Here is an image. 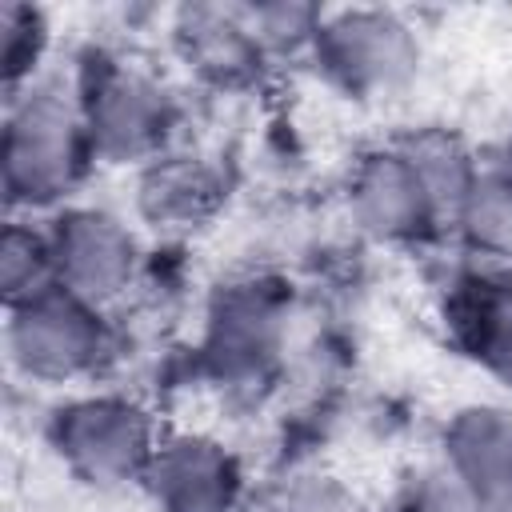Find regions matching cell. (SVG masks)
I'll return each instance as SVG.
<instances>
[{
  "mask_svg": "<svg viewBox=\"0 0 512 512\" xmlns=\"http://www.w3.org/2000/svg\"><path fill=\"white\" fill-rule=\"evenodd\" d=\"M444 320L464 356L512 392V272L468 264L448 284Z\"/></svg>",
  "mask_w": 512,
  "mask_h": 512,
  "instance_id": "13",
  "label": "cell"
},
{
  "mask_svg": "<svg viewBox=\"0 0 512 512\" xmlns=\"http://www.w3.org/2000/svg\"><path fill=\"white\" fill-rule=\"evenodd\" d=\"M224 196H228V180L216 156L176 144L164 156L136 168L132 212L136 224L160 236H192L204 224H212Z\"/></svg>",
  "mask_w": 512,
  "mask_h": 512,
  "instance_id": "11",
  "label": "cell"
},
{
  "mask_svg": "<svg viewBox=\"0 0 512 512\" xmlns=\"http://www.w3.org/2000/svg\"><path fill=\"white\" fill-rule=\"evenodd\" d=\"M420 28L400 8L352 4L324 8L320 28L304 52L316 76L360 104L400 96L420 72Z\"/></svg>",
  "mask_w": 512,
  "mask_h": 512,
  "instance_id": "6",
  "label": "cell"
},
{
  "mask_svg": "<svg viewBox=\"0 0 512 512\" xmlns=\"http://www.w3.org/2000/svg\"><path fill=\"white\" fill-rule=\"evenodd\" d=\"M268 512H360L356 496L332 472H292L268 500Z\"/></svg>",
  "mask_w": 512,
  "mask_h": 512,
  "instance_id": "17",
  "label": "cell"
},
{
  "mask_svg": "<svg viewBox=\"0 0 512 512\" xmlns=\"http://www.w3.org/2000/svg\"><path fill=\"white\" fill-rule=\"evenodd\" d=\"M44 228L60 288L104 312L120 308L140 288L148 252L136 216L92 200H72L68 208L44 216Z\"/></svg>",
  "mask_w": 512,
  "mask_h": 512,
  "instance_id": "8",
  "label": "cell"
},
{
  "mask_svg": "<svg viewBox=\"0 0 512 512\" xmlns=\"http://www.w3.org/2000/svg\"><path fill=\"white\" fill-rule=\"evenodd\" d=\"M464 256L480 268L512 272V152L500 160H480L464 200L448 228Z\"/></svg>",
  "mask_w": 512,
  "mask_h": 512,
  "instance_id": "14",
  "label": "cell"
},
{
  "mask_svg": "<svg viewBox=\"0 0 512 512\" xmlns=\"http://www.w3.org/2000/svg\"><path fill=\"white\" fill-rule=\"evenodd\" d=\"M288 344V292L264 276L224 284L204 316L200 368L232 396H256L272 384Z\"/></svg>",
  "mask_w": 512,
  "mask_h": 512,
  "instance_id": "7",
  "label": "cell"
},
{
  "mask_svg": "<svg viewBox=\"0 0 512 512\" xmlns=\"http://www.w3.org/2000/svg\"><path fill=\"white\" fill-rule=\"evenodd\" d=\"M48 52H52V20L40 4L24 0H4L0 4V76H4V96L20 92L36 76L48 72Z\"/></svg>",
  "mask_w": 512,
  "mask_h": 512,
  "instance_id": "15",
  "label": "cell"
},
{
  "mask_svg": "<svg viewBox=\"0 0 512 512\" xmlns=\"http://www.w3.org/2000/svg\"><path fill=\"white\" fill-rule=\"evenodd\" d=\"M440 468L476 512H512V408L464 404L440 428Z\"/></svg>",
  "mask_w": 512,
  "mask_h": 512,
  "instance_id": "12",
  "label": "cell"
},
{
  "mask_svg": "<svg viewBox=\"0 0 512 512\" xmlns=\"http://www.w3.org/2000/svg\"><path fill=\"white\" fill-rule=\"evenodd\" d=\"M56 284V268H52V244H48V228L36 216H8L4 232H0V288H4V304L28 300L40 288Z\"/></svg>",
  "mask_w": 512,
  "mask_h": 512,
  "instance_id": "16",
  "label": "cell"
},
{
  "mask_svg": "<svg viewBox=\"0 0 512 512\" xmlns=\"http://www.w3.org/2000/svg\"><path fill=\"white\" fill-rule=\"evenodd\" d=\"M96 152L80 116L72 72H44L4 96L0 128V188L8 216H52L80 200Z\"/></svg>",
  "mask_w": 512,
  "mask_h": 512,
  "instance_id": "2",
  "label": "cell"
},
{
  "mask_svg": "<svg viewBox=\"0 0 512 512\" xmlns=\"http://www.w3.org/2000/svg\"><path fill=\"white\" fill-rule=\"evenodd\" d=\"M4 352L16 376L36 388H92L120 352L112 312L48 284L28 300L4 304Z\"/></svg>",
  "mask_w": 512,
  "mask_h": 512,
  "instance_id": "5",
  "label": "cell"
},
{
  "mask_svg": "<svg viewBox=\"0 0 512 512\" xmlns=\"http://www.w3.org/2000/svg\"><path fill=\"white\" fill-rule=\"evenodd\" d=\"M480 156L448 128H420L364 148L344 180L348 220L388 248H416L452 228Z\"/></svg>",
  "mask_w": 512,
  "mask_h": 512,
  "instance_id": "1",
  "label": "cell"
},
{
  "mask_svg": "<svg viewBox=\"0 0 512 512\" xmlns=\"http://www.w3.org/2000/svg\"><path fill=\"white\" fill-rule=\"evenodd\" d=\"M388 512H476V508L464 496V488L440 464H432V468L412 472L400 484V492L392 496Z\"/></svg>",
  "mask_w": 512,
  "mask_h": 512,
  "instance_id": "18",
  "label": "cell"
},
{
  "mask_svg": "<svg viewBox=\"0 0 512 512\" xmlns=\"http://www.w3.org/2000/svg\"><path fill=\"white\" fill-rule=\"evenodd\" d=\"M156 512H244L248 472L232 444L208 428H164L140 480Z\"/></svg>",
  "mask_w": 512,
  "mask_h": 512,
  "instance_id": "9",
  "label": "cell"
},
{
  "mask_svg": "<svg viewBox=\"0 0 512 512\" xmlns=\"http://www.w3.org/2000/svg\"><path fill=\"white\" fill-rule=\"evenodd\" d=\"M164 420L128 388H76L64 392L44 416V444L56 464L92 492H128L140 488Z\"/></svg>",
  "mask_w": 512,
  "mask_h": 512,
  "instance_id": "3",
  "label": "cell"
},
{
  "mask_svg": "<svg viewBox=\"0 0 512 512\" xmlns=\"http://www.w3.org/2000/svg\"><path fill=\"white\" fill-rule=\"evenodd\" d=\"M172 48L180 64L216 92H240L260 80L272 52L248 20L244 4H192L172 16Z\"/></svg>",
  "mask_w": 512,
  "mask_h": 512,
  "instance_id": "10",
  "label": "cell"
},
{
  "mask_svg": "<svg viewBox=\"0 0 512 512\" xmlns=\"http://www.w3.org/2000/svg\"><path fill=\"white\" fill-rule=\"evenodd\" d=\"M72 76L96 164L144 168L180 144V100L152 64L124 52H92Z\"/></svg>",
  "mask_w": 512,
  "mask_h": 512,
  "instance_id": "4",
  "label": "cell"
}]
</instances>
